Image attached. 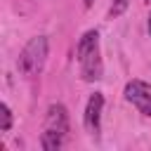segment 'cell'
<instances>
[{
	"mask_svg": "<svg viewBox=\"0 0 151 151\" xmlns=\"http://www.w3.org/2000/svg\"><path fill=\"white\" fill-rule=\"evenodd\" d=\"M45 61H47V38L35 35L24 45V50L17 59V68L24 78H35L42 73Z\"/></svg>",
	"mask_w": 151,
	"mask_h": 151,
	"instance_id": "cell-1",
	"label": "cell"
},
{
	"mask_svg": "<svg viewBox=\"0 0 151 151\" xmlns=\"http://www.w3.org/2000/svg\"><path fill=\"white\" fill-rule=\"evenodd\" d=\"M125 99L144 116H151V83L144 80H130L125 85Z\"/></svg>",
	"mask_w": 151,
	"mask_h": 151,
	"instance_id": "cell-2",
	"label": "cell"
},
{
	"mask_svg": "<svg viewBox=\"0 0 151 151\" xmlns=\"http://www.w3.org/2000/svg\"><path fill=\"white\" fill-rule=\"evenodd\" d=\"M78 61H80V76H83V80H85V83H94V80H99V78H101V73H104V64H101L99 45H97V47H92L90 52H85Z\"/></svg>",
	"mask_w": 151,
	"mask_h": 151,
	"instance_id": "cell-3",
	"label": "cell"
},
{
	"mask_svg": "<svg viewBox=\"0 0 151 151\" xmlns=\"http://www.w3.org/2000/svg\"><path fill=\"white\" fill-rule=\"evenodd\" d=\"M101 109H104V94L101 92H94L90 99H87V106H85V113H83V123H85V130L90 134H99V125H101Z\"/></svg>",
	"mask_w": 151,
	"mask_h": 151,
	"instance_id": "cell-4",
	"label": "cell"
},
{
	"mask_svg": "<svg viewBox=\"0 0 151 151\" xmlns=\"http://www.w3.org/2000/svg\"><path fill=\"white\" fill-rule=\"evenodd\" d=\"M45 130H54V132H59V134L66 137V132H68V111H66L64 104H52L47 109Z\"/></svg>",
	"mask_w": 151,
	"mask_h": 151,
	"instance_id": "cell-5",
	"label": "cell"
},
{
	"mask_svg": "<svg viewBox=\"0 0 151 151\" xmlns=\"http://www.w3.org/2000/svg\"><path fill=\"white\" fill-rule=\"evenodd\" d=\"M99 45V33L97 31H87L80 40H78V45H76V59H80L85 52H90L92 47H97Z\"/></svg>",
	"mask_w": 151,
	"mask_h": 151,
	"instance_id": "cell-6",
	"label": "cell"
},
{
	"mask_svg": "<svg viewBox=\"0 0 151 151\" xmlns=\"http://www.w3.org/2000/svg\"><path fill=\"white\" fill-rule=\"evenodd\" d=\"M64 134H59V132H54V130H45L42 132V137H40V146L45 149V151H54V149H59L61 144H64Z\"/></svg>",
	"mask_w": 151,
	"mask_h": 151,
	"instance_id": "cell-7",
	"label": "cell"
},
{
	"mask_svg": "<svg viewBox=\"0 0 151 151\" xmlns=\"http://www.w3.org/2000/svg\"><path fill=\"white\" fill-rule=\"evenodd\" d=\"M0 116H2V120H0V130L7 132V130L12 127V111H9V106H7L5 101L0 104Z\"/></svg>",
	"mask_w": 151,
	"mask_h": 151,
	"instance_id": "cell-8",
	"label": "cell"
},
{
	"mask_svg": "<svg viewBox=\"0 0 151 151\" xmlns=\"http://www.w3.org/2000/svg\"><path fill=\"white\" fill-rule=\"evenodd\" d=\"M127 5H130V0H113V5H111V9H109V17L113 19V17H120L125 9H127Z\"/></svg>",
	"mask_w": 151,
	"mask_h": 151,
	"instance_id": "cell-9",
	"label": "cell"
},
{
	"mask_svg": "<svg viewBox=\"0 0 151 151\" xmlns=\"http://www.w3.org/2000/svg\"><path fill=\"white\" fill-rule=\"evenodd\" d=\"M92 2H94V0H83V5H85V7H92Z\"/></svg>",
	"mask_w": 151,
	"mask_h": 151,
	"instance_id": "cell-10",
	"label": "cell"
},
{
	"mask_svg": "<svg viewBox=\"0 0 151 151\" xmlns=\"http://www.w3.org/2000/svg\"><path fill=\"white\" fill-rule=\"evenodd\" d=\"M149 35H151V14H149Z\"/></svg>",
	"mask_w": 151,
	"mask_h": 151,
	"instance_id": "cell-11",
	"label": "cell"
},
{
	"mask_svg": "<svg viewBox=\"0 0 151 151\" xmlns=\"http://www.w3.org/2000/svg\"><path fill=\"white\" fill-rule=\"evenodd\" d=\"M146 2H149V5H151V0H146Z\"/></svg>",
	"mask_w": 151,
	"mask_h": 151,
	"instance_id": "cell-12",
	"label": "cell"
}]
</instances>
